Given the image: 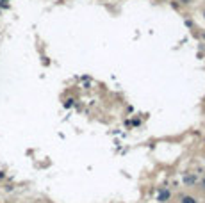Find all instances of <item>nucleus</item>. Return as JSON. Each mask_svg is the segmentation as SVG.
<instances>
[{
    "mask_svg": "<svg viewBox=\"0 0 205 203\" xmlns=\"http://www.w3.org/2000/svg\"><path fill=\"white\" fill-rule=\"evenodd\" d=\"M184 180H186V184H194V182H196V176H189V175H187Z\"/></svg>",
    "mask_w": 205,
    "mask_h": 203,
    "instance_id": "obj_1",
    "label": "nucleus"
},
{
    "mask_svg": "<svg viewBox=\"0 0 205 203\" xmlns=\"http://www.w3.org/2000/svg\"><path fill=\"white\" fill-rule=\"evenodd\" d=\"M182 203H196L193 198H189V196H184V198H182Z\"/></svg>",
    "mask_w": 205,
    "mask_h": 203,
    "instance_id": "obj_2",
    "label": "nucleus"
},
{
    "mask_svg": "<svg viewBox=\"0 0 205 203\" xmlns=\"http://www.w3.org/2000/svg\"><path fill=\"white\" fill-rule=\"evenodd\" d=\"M203 189H205V178H203Z\"/></svg>",
    "mask_w": 205,
    "mask_h": 203,
    "instance_id": "obj_3",
    "label": "nucleus"
}]
</instances>
